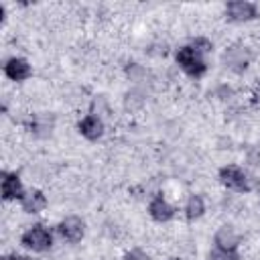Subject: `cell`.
Instances as JSON below:
<instances>
[{"label": "cell", "instance_id": "11", "mask_svg": "<svg viewBox=\"0 0 260 260\" xmlns=\"http://www.w3.org/2000/svg\"><path fill=\"white\" fill-rule=\"evenodd\" d=\"M238 244H240V238H238V234L230 225H221L215 232V246L217 248H221V250H236Z\"/></svg>", "mask_w": 260, "mask_h": 260}, {"label": "cell", "instance_id": "5", "mask_svg": "<svg viewBox=\"0 0 260 260\" xmlns=\"http://www.w3.org/2000/svg\"><path fill=\"white\" fill-rule=\"evenodd\" d=\"M57 230H59V234H61L67 242H79V240L83 238V234H85V223H83L81 217L69 215V217H65V219L59 223Z\"/></svg>", "mask_w": 260, "mask_h": 260}, {"label": "cell", "instance_id": "14", "mask_svg": "<svg viewBox=\"0 0 260 260\" xmlns=\"http://www.w3.org/2000/svg\"><path fill=\"white\" fill-rule=\"evenodd\" d=\"M209 260H240V256H238L236 250H221V248H215V250H211Z\"/></svg>", "mask_w": 260, "mask_h": 260}, {"label": "cell", "instance_id": "1", "mask_svg": "<svg viewBox=\"0 0 260 260\" xmlns=\"http://www.w3.org/2000/svg\"><path fill=\"white\" fill-rule=\"evenodd\" d=\"M175 59H177L179 67H181L187 75H191V77H201V75L205 73V69H207V65H205L203 57H201V55H199L191 45L181 47V49L177 51Z\"/></svg>", "mask_w": 260, "mask_h": 260}, {"label": "cell", "instance_id": "6", "mask_svg": "<svg viewBox=\"0 0 260 260\" xmlns=\"http://www.w3.org/2000/svg\"><path fill=\"white\" fill-rule=\"evenodd\" d=\"M4 73H6V77H10L12 81H24V79L30 77L32 69H30V65H28L26 59H22V57H12V59L6 61Z\"/></svg>", "mask_w": 260, "mask_h": 260}, {"label": "cell", "instance_id": "15", "mask_svg": "<svg viewBox=\"0 0 260 260\" xmlns=\"http://www.w3.org/2000/svg\"><path fill=\"white\" fill-rule=\"evenodd\" d=\"M191 47H193V49H195L199 55H203V53H209V51L213 49L211 41H207V39H203V37H197V39H193Z\"/></svg>", "mask_w": 260, "mask_h": 260}, {"label": "cell", "instance_id": "16", "mask_svg": "<svg viewBox=\"0 0 260 260\" xmlns=\"http://www.w3.org/2000/svg\"><path fill=\"white\" fill-rule=\"evenodd\" d=\"M124 260H150V256H148L146 252H142V250H138V248H134V250H130V252H126V256H124Z\"/></svg>", "mask_w": 260, "mask_h": 260}, {"label": "cell", "instance_id": "3", "mask_svg": "<svg viewBox=\"0 0 260 260\" xmlns=\"http://www.w3.org/2000/svg\"><path fill=\"white\" fill-rule=\"evenodd\" d=\"M219 181L228 187V189H234V191H250L252 185H250V177L236 165H225L219 169Z\"/></svg>", "mask_w": 260, "mask_h": 260}, {"label": "cell", "instance_id": "4", "mask_svg": "<svg viewBox=\"0 0 260 260\" xmlns=\"http://www.w3.org/2000/svg\"><path fill=\"white\" fill-rule=\"evenodd\" d=\"M225 14L230 20L234 22H246V20H252L258 16V10L252 2H246V0H234V2H228L225 6Z\"/></svg>", "mask_w": 260, "mask_h": 260}, {"label": "cell", "instance_id": "8", "mask_svg": "<svg viewBox=\"0 0 260 260\" xmlns=\"http://www.w3.org/2000/svg\"><path fill=\"white\" fill-rule=\"evenodd\" d=\"M148 213H150V217L154 219V221H169L173 215H175V207L171 205V203H167L165 201V197H160V195H156L152 201H150V205H148Z\"/></svg>", "mask_w": 260, "mask_h": 260}, {"label": "cell", "instance_id": "17", "mask_svg": "<svg viewBox=\"0 0 260 260\" xmlns=\"http://www.w3.org/2000/svg\"><path fill=\"white\" fill-rule=\"evenodd\" d=\"M2 260H30V258H26V256H4Z\"/></svg>", "mask_w": 260, "mask_h": 260}, {"label": "cell", "instance_id": "12", "mask_svg": "<svg viewBox=\"0 0 260 260\" xmlns=\"http://www.w3.org/2000/svg\"><path fill=\"white\" fill-rule=\"evenodd\" d=\"M225 63L230 67H234L236 71H242L248 65V55L242 47H232L230 51H225Z\"/></svg>", "mask_w": 260, "mask_h": 260}, {"label": "cell", "instance_id": "9", "mask_svg": "<svg viewBox=\"0 0 260 260\" xmlns=\"http://www.w3.org/2000/svg\"><path fill=\"white\" fill-rule=\"evenodd\" d=\"M79 132L87 138V140H98L104 134V122L98 116H85L79 124H77Z\"/></svg>", "mask_w": 260, "mask_h": 260}, {"label": "cell", "instance_id": "10", "mask_svg": "<svg viewBox=\"0 0 260 260\" xmlns=\"http://www.w3.org/2000/svg\"><path fill=\"white\" fill-rule=\"evenodd\" d=\"M20 205H22V209L26 213H39V211H43L47 207V197L41 191L35 189V191L24 193V197L20 199Z\"/></svg>", "mask_w": 260, "mask_h": 260}, {"label": "cell", "instance_id": "7", "mask_svg": "<svg viewBox=\"0 0 260 260\" xmlns=\"http://www.w3.org/2000/svg\"><path fill=\"white\" fill-rule=\"evenodd\" d=\"M2 197L6 201L10 199H22L24 191H22V183L18 179L16 173H2Z\"/></svg>", "mask_w": 260, "mask_h": 260}, {"label": "cell", "instance_id": "13", "mask_svg": "<svg viewBox=\"0 0 260 260\" xmlns=\"http://www.w3.org/2000/svg\"><path fill=\"white\" fill-rule=\"evenodd\" d=\"M203 211H205V203H203V199H201L199 195H191V197L187 199V205H185V215H187V219L193 221V219L201 217Z\"/></svg>", "mask_w": 260, "mask_h": 260}, {"label": "cell", "instance_id": "2", "mask_svg": "<svg viewBox=\"0 0 260 260\" xmlns=\"http://www.w3.org/2000/svg\"><path fill=\"white\" fill-rule=\"evenodd\" d=\"M20 242H22V246H26V248L32 250V252H45V250L51 248L53 236H51V232H49L47 228H43V225H32V228H28V230L22 234Z\"/></svg>", "mask_w": 260, "mask_h": 260}]
</instances>
